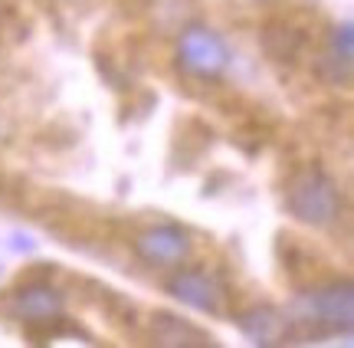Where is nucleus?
Segmentation results:
<instances>
[{
    "label": "nucleus",
    "mask_w": 354,
    "mask_h": 348,
    "mask_svg": "<svg viewBox=\"0 0 354 348\" xmlns=\"http://www.w3.org/2000/svg\"><path fill=\"white\" fill-rule=\"evenodd\" d=\"M286 207H289V214L299 223L325 230V227H331L335 220L342 217L344 201L328 171L312 165V168H302L289 181V187H286Z\"/></svg>",
    "instance_id": "nucleus-1"
},
{
    "label": "nucleus",
    "mask_w": 354,
    "mask_h": 348,
    "mask_svg": "<svg viewBox=\"0 0 354 348\" xmlns=\"http://www.w3.org/2000/svg\"><path fill=\"white\" fill-rule=\"evenodd\" d=\"M292 319L315 336H351L354 325V289L348 280L315 286L299 296Z\"/></svg>",
    "instance_id": "nucleus-2"
},
{
    "label": "nucleus",
    "mask_w": 354,
    "mask_h": 348,
    "mask_svg": "<svg viewBox=\"0 0 354 348\" xmlns=\"http://www.w3.org/2000/svg\"><path fill=\"white\" fill-rule=\"evenodd\" d=\"M177 66L197 79H220L230 69V46L203 24H190L177 39Z\"/></svg>",
    "instance_id": "nucleus-3"
},
{
    "label": "nucleus",
    "mask_w": 354,
    "mask_h": 348,
    "mask_svg": "<svg viewBox=\"0 0 354 348\" xmlns=\"http://www.w3.org/2000/svg\"><path fill=\"white\" fill-rule=\"evenodd\" d=\"M190 233L177 223H154L135 237V253L151 266H177L190 257Z\"/></svg>",
    "instance_id": "nucleus-4"
},
{
    "label": "nucleus",
    "mask_w": 354,
    "mask_h": 348,
    "mask_svg": "<svg viewBox=\"0 0 354 348\" xmlns=\"http://www.w3.org/2000/svg\"><path fill=\"white\" fill-rule=\"evenodd\" d=\"M167 289H171V296H174L177 302H184L190 309L207 312V315H220V312H223V296H227V293H223V286L216 283L210 273L180 270L171 276Z\"/></svg>",
    "instance_id": "nucleus-5"
},
{
    "label": "nucleus",
    "mask_w": 354,
    "mask_h": 348,
    "mask_svg": "<svg viewBox=\"0 0 354 348\" xmlns=\"http://www.w3.org/2000/svg\"><path fill=\"white\" fill-rule=\"evenodd\" d=\"M63 293L50 283L24 286L10 296V312L26 325H50L56 319H63Z\"/></svg>",
    "instance_id": "nucleus-6"
},
{
    "label": "nucleus",
    "mask_w": 354,
    "mask_h": 348,
    "mask_svg": "<svg viewBox=\"0 0 354 348\" xmlns=\"http://www.w3.org/2000/svg\"><path fill=\"white\" fill-rule=\"evenodd\" d=\"M351 69H354V26L351 24H338L328 33V46L318 56V76L325 82H351Z\"/></svg>",
    "instance_id": "nucleus-7"
},
{
    "label": "nucleus",
    "mask_w": 354,
    "mask_h": 348,
    "mask_svg": "<svg viewBox=\"0 0 354 348\" xmlns=\"http://www.w3.org/2000/svg\"><path fill=\"white\" fill-rule=\"evenodd\" d=\"M151 338L154 345H165V348H207L214 345L210 332L197 329L187 319H177L174 312H154L151 315Z\"/></svg>",
    "instance_id": "nucleus-8"
},
{
    "label": "nucleus",
    "mask_w": 354,
    "mask_h": 348,
    "mask_svg": "<svg viewBox=\"0 0 354 348\" xmlns=\"http://www.w3.org/2000/svg\"><path fill=\"white\" fill-rule=\"evenodd\" d=\"M259 43H263L266 56L272 63H295L305 53L308 37H305L302 26L292 24V20H272L259 30Z\"/></svg>",
    "instance_id": "nucleus-9"
},
{
    "label": "nucleus",
    "mask_w": 354,
    "mask_h": 348,
    "mask_svg": "<svg viewBox=\"0 0 354 348\" xmlns=\"http://www.w3.org/2000/svg\"><path fill=\"white\" fill-rule=\"evenodd\" d=\"M236 322L256 345H276L279 338L289 332V319L279 309H272V306H259V309L243 312V315H236Z\"/></svg>",
    "instance_id": "nucleus-10"
},
{
    "label": "nucleus",
    "mask_w": 354,
    "mask_h": 348,
    "mask_svg": "<svg viewBox=\"0 0 354 348\" xmlns=\"http://www.w3.org/2000/svg\"><path fill=\"white\" fill-rule=\"evenodd\" d=\"M256 3H276V0H256Z\"/></svg>",
    "instance_id": "nucleus-11"
}]
</instances>
